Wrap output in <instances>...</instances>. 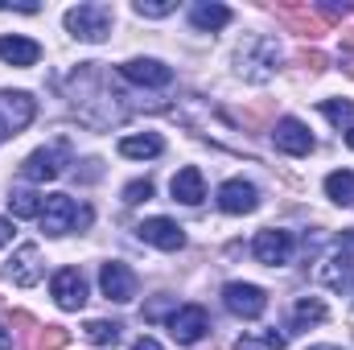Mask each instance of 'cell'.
Here are the masks:
<instances>
[{"label": "cell", "mask_w": 354, "mask_h": 350, "mask_svg": "<svg viewBox=\"0 0 354 350\" xmlns=\"http://www.w3.org/2000/svg\"><path fill=\"white\" fill-rule=\"evenodd\" d=\"M346 145L354 149V128H346Z\"/></svg>", "instance_id": "obj_35"}, {"label": "cell", "mask_w": 354, "mask_h": 350, "mask_svg": "<svg viewBox=\"0 0 354 350\" xmlns=\"http://www.w3.org/2000/svg\"><path fill=\"white\" fill-rule=\"evenodd\" d=\"M317 322H326V301L322 297H301L297 309H292V330H309Z\"/></svg>", "instance_id": "obj_20"}, {"label": "cell", "mask_w": 354, "mask_h": 350, "mask_svg": "<svg viewBox=\"0 0 354 350\" xmlns=\"http://www.w3.org/2000/svg\"><path fill=\"white\" fill-rule=\"evenodd\" d=\"M292 248H297V239H292V231H280V227H268L256 235V243H252V256L268 268H280V264L292 260Z\"/></svg>", "instance_id": "obj_3"}, {"label": "cell", "mask_w": 354, "mask_h": 350, "mask_svg": "<svg viewBox=\"0 0 354 350\" xmlns=\"http://www.w3.org/2000/svg\"><path fill=\"white\" fill-rule=\"evenodd\" d=\"M326 194L338 206H354V174L351 169H334V174L326 177Z\"/></svg>", "instance_id": "obj_21"}, {"label": "cell", "mask_w": 354, "mask_h": 350, "mask_svg": "<svg viewBox=\"0 0 354 350\" xmlns=\"http://www.w3.org/2000/svg\"><path fill=\"white\" fill-rule=\"evenodd\" d=\"M297 62H301V66H309V71H326V62H330V58H326L322 50H305Z\"/></svg>", "instance_id": "obj_30"}, {"label": "cell", "mask_w": 354, "mask_h": 350, "mask_svg": "<svg viewBox=\"0 0 354 350\" xmlns=\"http://www.w3.org/2000/svg\"><path fill=\"white\" fill-rule=\"evenodd\" d=\"M132 350H161V342H157V338H136Z\"/></svg>", "instance_id": "obj_31"}, {"label": "cell", "mask_w": 354, "mask_h": 350, "mask_svg": "<svg viewBox=\"0 0 354 350\" xmlns=\"http://www.w3.org/2000/svg\"><path fill=\"white\" fill-rule=\"evenodd\" d=\"M50 293H54V301H58L62 309H83V305H87V280H83L79 268H62V272H54Z\"/></svg>", "instance_id": "obj_11"}, {"label": "cell", "mask_w": 354, "mask_h": 350, "mask_svg": "<svg viewBox=\"0 0 354 350\" xmlns=\"http://www.w3.org/2000/svg\"><path fill=\"white\" fill-rule=\"evenodd\" d=\"M132 8H136V17H169L177 4L174 0H136Z\"/></svg>", "instance_id": "obj_28"}, {"label": "cell", "mask_w": 354, "mask_h": 350, "mask_svg": "<svg viewBox=\"0 0 354 350\" xmlns=\"http://www.w3.org/2000/svg\"><path fill=\"white\" fill-rule=\"evenodd\" d=\"M223 305L235 313V317H260L268 309V293L260 284H243V280H231L223 288Z\"/></svg>", "instance_id": "obj_5"}, {"label": "cell", "mask_w": 354, "mask_h": 350, "mask_svg": "<svg viewBox=\"0 0 354 350\" xmlns=\"http://www.w3.org/2000/svg\"><path fill=\"white\" fill-rule=\"evenodd\" d=\"M66 157H71L66 140H58V145H50V149H37V153L25 157L21 177H25V181H54V177L66 169Z\"/></svg>", "instance_id": "obj_2"}, {"label": "cell", "mask_w": 354, "mask_h": 350, "mask_svg": "<svg viewBox=\"0 0 354 350\" xmlns=\"http://www.w3.org/2000/svg\"><path fill=\"white\" fill-rule=\"evenodd\" d=\"M322 111H326V120H330V124H338V128L354 120V107H351V103H342V99H326V103H322Z\"/></svg>", "instance_id": "obj_27"}, {"label": "cell", "mask_w": 354, "mask_h": 350, "mask_svg": "<svg viewBox=\"0 0 354 350\" xmlns=\"http://www.w3.org/2000/svg\"><path fill=\"white\" fill-rule=\"evenodd\" d=\"M169 190H174V202H181V206H198V202L206 198L202 169H198V165H185V169H177L174 181H169Z\"/></svg>", "instance_id": "obj_16"}, {"label": "cell", "mask_w": 354, "mask_h": 350, "mask_svg": "<svg viewBox=\"0 0 354 350\" xmlns=\"http://www.w3.org/2000/svg\"><path fill=\"white\" fill-rule=\"evenodd\" d=\"M66 342H71V334H66L62 326H46V330H37V334H33L29 350H62Z\"/></svg>", "instance_id": "obj_26"}, {"label": "cell", "mask_w": 354, "mask_h": 350, "mask_svg": "<svg viewBox=\"0 0 354 350\" xmlns=\"http://www.w3.org/2000/svg\"><path fill=\"white\" fill-rule=\"evenodd\" d=\"M272 140H276V149L288 153V157H309V153H313V136H309V128H305L301 120H292V116H284V120L276 124Z\"/></svg>", "instance_id": "obj_12"}, {"label": "cell", "mask_w": 354, "mask_h": 350, "mask_svg": "<svg viewBox=\"0 0 354 350\" xmlns=\"http://www.w3.org/2000/svg\"><path fill=\"white\" fill-rule=\"evenodd\" d=\"M161 149H165V140H161L157 132L124 136V140H120V153H124V157H161Z\"/></svg>", "instance_id": "obj_19"}, {"label": "cell", "mask_w": 354, "mask_h": 350, "mask_svg": "<svg viewBox=\"0 0 354 350\" xmlns=\"http://www.w3.org/2000/svg\"><path fill=\"white\" fill-rule=\"evenodd\" d=\"M136 235L145 239V243H153V248H161V252H177V248H185V231L177 227L174 219H145L140 227H136Z\"/></svg>", "instance_id": "obj_13"}, {"label": "cell", "mask_w": 354, "mask_h": 350, "mask_svg": "<svg viewBox=\"0 0 354 350\" xmlns=\"http://www.w3.org/2000/svg\"><path fill=\"white\" fill-rule=\"evenodd\" d=\"M276 12L292 25V33H301V37H322L326 33V21L317 17V8H309V4H276Z\"/></svg>", "instance_id": "obj_15"}, {"label": "cell", "mask_w": 354, "mask_h": 350, "mask_svg": "<svg viewBox=\"0 0 354 350\" xmlns=\"http://www.w3.org/2000/svg\"><path fill=\"white\" fill-rule=\"evenodd\" d=\"M206 330H210V317H206L202 305H181V309H174V317H169V334H174L177 347H194Z\"/></svg>", "instance_id": "obj_7"}, {"label": "cell", "mask_w": 354, "mask_h": 350, "mask_svg": "<svg viewBox=\"0 0 354 350\" xmlns=\"http://www.w3.org/2000/svg\"><path fill=\"white\" fill-rule=\"evenodd\" d=\"M111 21H115L111 4H79V8L66 12V29L79 42H103L111 33Z\"/></svg>", "instance_id": "obj_1"}, {"label": "cell", "mask_w": 354, "mask_h": 350, "mask_svg": "<svg viewBox=\"0 0 354 350\" xmlns=\"http://www.w3.org/2000/svg\"><path fill=\"white\" fill-rule=\"evenodd\" d=\"M99 288H103L107 301L128 305V301L136 297V272H132L124 260H107L103 268H99Z\"/></svg>", "instance_id": "obj_4"}, {"label": "cell", "mask_w": 354, "mask_h": 350, "mask_svg": "<svg viewBox=\"0 0 354 350\" xmlns=\"http://www.w3.org/2000/svg\"><path fill=\"white\" fill-rule=\"evenodd\" d=\"M120 75L128 83H136V87H169L174 83V71L165 62H157V58H128L120 66Z\"/></svg>", "instance_id": "obj_9"}, {"label": "cell", "mask_w": 354, "mask_h": 350, "mask_svg": "<svg viewBox=\"0 0 354 350\" xmlns=\"http://www.w3.org/2000/svg\"><path fill=\"white\" fill-rule=\"evenodd\" d=\"M149 198H153V181H149V177H145V181L124 185V202H132V206H136V202H149Z\"/></svg>", "instance_id": "obj_29"}, {"label": "cell", "mask_w": 354, "mask_h": 350, "mask_svg": "<svg viewBox=\"0 0 354 350\" xmlns=\"http://www.w3.org/2000/svg\"><path fill=\"white\" fill-rule=\"evenodd\" d=\"M8 136H12V132H8V128H4V120H0V145H4Z\"/></svg>", "instance_id": "obj_34"}, {"label": "cell", "mask_w": 354, "mask_h": 350, "mask_svg": "<svg viewBox=\"0 0 354 350\" xmlns=\"http://www.w3.org/2000/svg\"><path fill=\"white\" fill-rule=\"evenodd\" d=\"M0 58H4L8 66H21V71H25V66H33V62L41 58V46L12 33V37H0Z\"/></svg>", "instance_id": "obj_17"}, {"label": "cell", "mask_w": 354, "mask_h": 350, "mask_svg": "<svg viewBox=\"0 0 354 350\" xmlns=\"http://www.w3.org/2000/svg\"><path fill=\"white\" fill-rule=\"evenodd\" d=\"M41 248L37 243H21L17 252H12V260L4 268V276L12 280V284H21V288H33L37 280H41Z\"/></svg>", "instance_id": "obj_8"}, {"label": "cell", "mask_w": 354, "mask_h": 350, "mask_svg": "<svg viewBox=\"0 0 354 350\" xmlns=\"http://www.w3.org/2000/svg\"><path fill=\"white\" fill-rule=\"evenodd\" d=\"M0 350H12V334H8L4 326H0Z\"/></svg>", "instance_id": "obj_33"}, {"label": "cell", "mask_w": 354, "mask_h": 350, "mask_svg": "<svg viewBox=\"0 0 354 350\" xmlns=\"http://www.w3.org/2000/svg\"><path fill=\"white\" fill-rule=\"evenodd\" d=\"M346 272H351V256H346V252H338V256H330V260H326L322 268H317V276H322L326 284H334V288H338V284L346 280Z\"/></svg>", "instance_id": "obj_25"}, {"label": "cell", "mask_w": 354, "mask_h": 350, "mask_svg": "<svg viewBox=\"0 0 354 350\" xmlns=\"http://www.w3.org/2000/svg\"><path fill=\"white\" fill-rule=\"evenodd\" d=\"M189 21H194L198 29H223V25L231 21V8H227V4H214V0H198V4L189 8Z\"/></svg>", "instance_id": "obj_18"}, {"label": "cell", "mask_w": 354, "mask_h": 350, "mask_svg": "<svg viewBox=\"0 0 354 350\" xmlns=\"http://www.w3.org/2000/svg\"><path fill=\"white\" fill-rule=\"evenodd\" d=\"M8 239H12V223H8V219H0V248H4Z\"/></svg>", "instance_id": "obj_32"}, {"label": "cell", "mask_w": 354, "mask_h": 350, "mask_svg": "<svg viewBox=\"0 0 354 350\" xmlns=\"http://www.w3.org/2000/svg\"><path fill=\"white\" fill-rule=\"evenodd\" d=\"M41 206H46V198L33 194V190H12V194H8V210H12L17 219H33V214H41Z\"/></svg>", "instance_id": "obj_23"}, {"label": "cell", "mask_w": 354, "mask_h": 350, "mask_svg": "<svg viewBox=\"0 0 354 350\" xmlns=\"http://www.w3.org/2000/svg\"><path fill=\"white\" fill-rule=\"evenodd\" d=\"M256 206H260V190H256L252 181H243V177L223 181V190H218V210H227V214H252Z\"/></svg>", "instance_id": "obj_10"}, {"label": "cell", "mask_w": 354, "mask_h": 350, "mask_svg": "<svg viewBox=\"0 0 354 350\" xmlns=\"http://www.w3.org/2000/svg\"><path fill=\"white\" fill-rule=\"evenodd\" d=\"M33 99L25 95V91H4L0 95V120H4V128L17 136V132H25L29 124H33Z\"/></svg>", "instance_id": "obj_14"}, {"label": "cell", "mask_w": 354, "mask_h": 350, "mask_svg": "<svg viewBox=\"0 0 354 350\" xmlns=\"http://www.w3.org/2000/svg\"><path fill=\"white\" fill-rule=\"evenodd\" d=\"M79 223V206L71 194H46V206H41V231L46 235H66L75 231Z\"/></svg>", "instance_id": "obj_6"}, {"label": "cell", "mask_w": 354, "mask_h": 350, "mask_svg": "<svg viewBox=\"0 0 354 350\" xmlns=\"http://www.w3.org/2000/svg\"><path fill=\"white\" fill-rule=\"evenodd\" d=\"M83 334H87L95 347H115V342L124 338V326H120V322H103V317H95V322L83 326Z\"/></svg>", "instance_id": "obj_22"}, {"label": "cell", "mask_w": 354, "mask_h": 350, "mask_svg": "<svg viewBox=\"0 0 354 350\" xmlns=\"http://www.w3.org/2000/svg\"><path fill=\"white\" fill-rule=\"evenodd\" d=\"M235 350H284V334H276V330L243 334V338H235Z\"/></svg>", "instance_id": "obj_24"}]
</instances>
